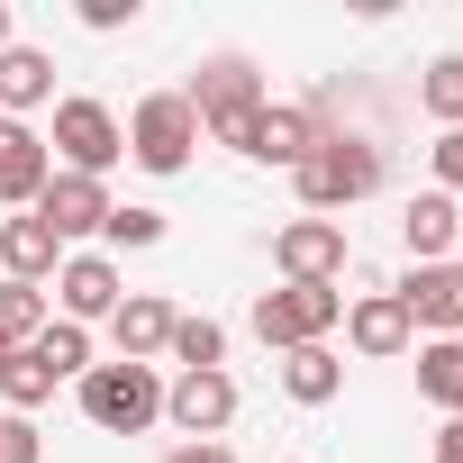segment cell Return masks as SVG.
<instances>
[{
  "label": "cell",
  "instance_id": "6da1fadb",
  "mask_svg": "<svg viewBox=\"0 0 463 463\" xmlns=\"http://www.w3.org/2000/svg\"><path fill=\"white\" fill-rule=\"evenodd\" d=\"M182 100L200 109V137H218V146L246 155V137H255V118H264V73H255V55H209Z\"/></svg>",
  "mask_w": 463,
  "mask_h": 463
},
{
  "label": "cell",
  "instance_id": "7a4b0ae2",
  "mask_svg": "<svg viewBox=\"0 0 463 463\" xmlns=\"http://www.w3.org/2000/svg\"><path fill=\"white\" fill-rule=\"evenodd\" d=\"M382 173H391V164H382V146H373V137H318V146H309V164H300L291 182H300V209H309V218H336V209L373 200V191H382Z\"/></svg>",
  "mask_w": 463,
  "mask_h": 463
},
{
  "label": "cell",
  "instance_id": "3957f363",
  "mask_svg": "<svg viewBox=\"0 0 463 463\" xmlns=\"http://www.w3.org/2000/svg\"><path fill=\"white\" fill-rule=\"evenodd\" d=\"M191 146H200V109H191L182 91H146V100L128 109V164H137V173L173 182V173H191Z\"/></svg>",
  "mask_w": 463,
  "mask_h": 463
},
{
  "label": "cell",
  "instance_id": "277c9868",
  "mask_svg": "<svg viewBox=\"0 0 463 463\" xmlns=\"http://www.w3.org/2000/svg\"><path fill=\"white\" fill-rule=\"evenodd\" d=\"M82 418L100 436H146L164 418V373L155 364H91L82 373Z\"/></svg>",
  "mask_w": 463,
  "mask_h": 463
},
{
  "label": "cell",
  "instance_id": "5b68a950",
  "mask_svg": "<svg viewBox=\"0 0 463 463\" xmlns=\"http://www.w3.org/2000/svg\"><path fill=\"white\" fill-rule=\"evenodd\" d=\"M336 327H345V291H336V282H282V291L255 300V336H264L273 354H291V345H327Z\"/></svg>",
  "mask_w": 463,
  "mask_h": 463
},
{
  "label": "cell",
  "instance_id": "8992f818",
  "mask_svg": "<svg viewBox=\"0 0 463 463\" xmlns=\"http://www.w3.org/2000/svg\"><path fill=\"white\" fill-rule=\"evenodd\" d=\"M55 173H91V182H109V164H128V128H118V109L109 100H55Z\"/></svg>",
  "mask_w": 463,
  "mask_h": 463
},
{
  "label": "cell",
  "instance_id": "52a82bcc",
  "mask_svg": "<svg viewBox=\"0 0 463 463\" xmlns=\"http://www.w3.org/2000/svg\"><path fill=\"white\" fill-rule=\"evenodd\" d=\"M164 418L182 427V445H218L237 427V382L227 373H173L164 382Z\"/></svg>",
  "mask_w": 463,
  "mask_h": 463
},
{
  "label": "cell",
  "instance_id": "ba28073f",
  "mask_svg": "<svg viewBox=\"0 0 463 463\" xmlns=\"http://www.w3.org/2000/svg\"><path fill=\"white\" fill-rule=\"evenodd\" d=\"M273 273H282V282H345V227H336V218H291V227H273Z\"/></svg>",
  "mask_w": 463,
  "mask_h": 463
},
{
  "label": "cell",
  "instance_id": "9c48e42d",
  "mask_svg": "<svg viewBox=\"0 0 463 463\" xmlns=\"http://www.w3.org/2000/svg\"><path fill=\"white\" fill-rule=\"evenodd\" d=\"M37 218L55 227V246H73V237H100V227H109V182H91V173H46V191H37Z\"/></svg>",
  "mask_w": 463,
  "mask_h": 463
},
{
  "label": "cell",
  "instance_id": "30bf717a",
  "mask_svg": "<svg viewBox=\"0 0 463 463\" xmlns=\"http://www.w3.org/2000/svg\"><path fill=\"white\" fill-rule=\"evenodd\" d=\"M345 345H354L364 364H391V354H409V345H418V327H409L400 291H364V300H345Z\"/></svg>",
  "mask_w": 463,
  "mask_h": 463
},
{
  "label": "cell",
  "instance_id": "8fae6325",
  "mask_svg": "<svg viewBox=\"0 0 463 463\" xmlns=\"http://www.w3.org/2000/svg\"><path fill=\"white\" fill-rule=\"evenodd\" d=\"M46 273H64V246H55V227H46L37 209L0 218V282H28V291H46Z\"/></svg>",
  "mask_w": 463,
  "mask_h": 463
},
{
  "label": "cell",
  "instance_id": "7c38bea8",
  "mask_svg": "<svg viewBox=\"0 0 463 463\" xmlns=\"http://www.w3.org/2000/svg\"><path fill=\"white\" fill-rule=\"evenodd\" d=\"M318 137H327V128H318L300 100H264V118H255V137H246V164H282V173H300Z\"/></svg>",
  "mask_w": 463,
  "mask_h": 463
},
{
  "label": "cell",
  "instance_id": "4fadbf2b",
  "mask_svg": "<svg viewBox=\"0 0 463 463\" xmlns=\"http://www.w3.org/2000/svg\"><path fill=\"white\" fill-rule=\"evenodd\" d=\"M118 300H128V282H118V264H109V255H64V273H55V309H64L73 327L109 318Z\"/></svg>",
  "mask_w": 463,
  "mask_h": 463
},
{
  "label": "cell",
  "instance_id": "5bb4252c",
  "mask_svg": "<svg viewBox=\"0 0 463 463\" xmlns=\"http://www.w3.org/2000/svg\"><path fill=\"white\" fill-rule=\"evenodd\" d=\"M173 318H182V309H173L164 291H128V300L109 309V345H118V364H155V354L173 345Z\"/></svg>",
  "mask_w": 463,
  "mask_h": 463
},
{
  "label": "cell",
  "instance_id": "9a60e30c",
  "mask_svg": "<svg viewBox=\"0 0 463 463\" xmlns=\"http://www.w3.org/2000/svg\"><path fill=\"white\" fill-rule=\"evenodd\" d=\"M400 309H409V327H427V336H463V264H418V273L400 282Z\"/></svg>",
  "mask_w": 463,
  "mask_h": 463
},
{
  "label": "cell",
  "instance_id": "2e32d148",
  "mask_svg": "<svg viewBox=\"0 0 463 463\" xmlns=\"http://www.w3.org/2000/svg\"><path fill=\"white\" fill-rule=\"evenodd\" d=\"M46 173H55V155H46V137H37L28 118H0V200H10V209H37V191H46Z\"/></svg>",
  "mask_w": 463,
  "mask_h": 463
},
{
  "label": "cell",
  "instance_id": "e0dca14e",
  "mask_svg": "<svg viewBox=\"0 0 463 463\" xmlns=\"http://www.w3.org/2000/svg\"><path fill=\"white\" fill-rule=\"evenodd\" d=\"M400 246H409L418 264H454V246H463V209H454V191H418V200L400 209Z\"/></svg>",
  "mask_w": 463,
  "mask_h": 463
},
{
  "label": "cell",
  "instance_id": "ac0fdd59",
  "mask_svg": "<svg viewBox=\"0 0 463 463\" xmlns=\"http://www.w3.org/2000/svg\"><path fill=\"white\" fill-rule=\"evenodd\" d=\"M46 100H55V64L37 46H10V55H0V118H28Z\"/></svg>",
  "mask_w": 463,
  "mask_h": 463
},
{
  "label": "cell",
  "instance_id": "d6986e66",
  "mask_svg": "<svg viewBox=\"0 0 463 463\" xmlns=\"http://www.w3.org/2000/svg\"><path fill=\"white\" fill-rule=\"evenodd\" d=\"M282 391H291L300 409H327V400L345 391V364H336V345H291V354H282Z\"/></svg>",
  "mask_w": 463,
  "mask_h": 463
},
{
  "label": "cell",
  "instance_id": "ffe728a7",
  "mask_svg": "<svg viewBox=\"0 0 463 463\" xmlns=\"http://www.w3.org/2000/svg\"><path fill=\"white\" fill-rule=\"evenodd\" d=\"M418 400H436L445 418H463V336H427L418 345Z\"/></svg>",
  "mask_w": 463,
  "mask_h": 463
},
{
  "label": "cell",
  "instance_id": "44dd1931",
  "mask_svg": "<svg viewBox=\"0 0 463 463\" xmlns=\"http://www.w3.org/2000/svg\"><path fill=\"white\" fill-rule=\"evenodd\" d=\"M46 318H55V300H46V291L0 282V345H10V354H19V345H37V336H46Z\"/></svg>",
  "mask_w": 463,
  "mask_h": 463
},
{
  "label": "cell",
  "instance_id": "7402d4cb",
  "mask_svg": "<svg viewBox=\"0 0 463 463\" xmlns=\"http://www.w3.org/2000/svg\"><path fill=\"white\" fill-rule=\"evenodd\" d=\"M182 373H227V327L218 318H173V345H164Z\"/></svg>",
  "mask_w": 463,
  "mask_h": 463
},
{
  "label": "cell",
  "instance_id": "603a6c76",
  "mask_svg": "<svg viewBox=\"0 0 463 463\" xmlns=\"http://www.w3.org/2000/svg\"><path fill=\"white\" fill-rule=\"evenodd\" d=\"M0 400H10V418H28V409H46V400H55V373L37 364V345H19L10 364H0Z\"/></svg>",
  "mask_w": 463,
  "mask_h": 463
},
{
  "label": "cell",
  "instance_id": "cb8c5ba5",
  "mask_svg": "<svg viewBox=\"0 0 463 463\" xmlns=\"http://www.w3.org/2000/svg\"><path fill=\"white\" fill-rule=\"evenodd\" d=\"M37 364H46L55 382H82V373H91V327H73V318H46V336H37Z\"/></svg>",
  "mask_w": 463,
  "mask_h": 463
},
{
  "label": "cell",
  "instance_id": "d4e9b609",
  "mask_svg": "<svg viewBox=\"0 0 463 463\" xmlns=\"http://www.w3.org/2000/svg\"><path fill=\"white\" fill-rule=\"evenodd\" d=\"M418 109H427L436 128H463V55H436V64L418 73Z\"/></svg>",
  "mask_w": 463,
  "mask_h": 463
},
{
  "label": "cell",
  "instance_id": "484cf974",
  "mask_svg": "<svg viewBox=\"0 0 463 463\" xmlns=\"http://www.w3.org/2000/svg\"><path fill=\"white\" fill-rule=\"evenodd\" d=\"M109 246H164V209H146V200H109V227H100Z\"/></svg>",
  "mask_w": 463,
  "mask_h": 463
},
{
  "label": "cell",
  "instance_id": "4316f807",
  "mask_svg": "<svg viewBox=\"0 0 463 463\" xmlns=\"http://www.w3.org/2000/svg\"><path fill=\"white\" fill-rule=\"evenodd\" d=\"M46 445H37V418H10L0 409V463H37Z\"/></svg>",
  "mask_w": 463,
  "mask_h": 463
},
{
  "label": "cell",
  "instance_id": "83f0119b",
  "mask_svg": "<svg viewBox=\"0 0 463 463\" xmlns=\"http://www.w3.org/2000/svg\"><path fill=\"white\" fill-rule=\"evenodd\" d=\"M427 164H436V191H463V128H445L427 146Z\"/></svg>",
  "mask_w": 463,
  "mask_h": 463
},
{
  "label": "cell",
  "instance_id": "f1b7e54d",
  "mask_svg": "<svg viewBox=\"0 0 463 463\" xmlns=\"http://www.w3.org/2000/svg\"><path fill=\"white\" fill-rule=\"evenodd\" d=\"M82 28H137V0H82Z\"/></svg>",
  "mask_w": 463,
  "mask_h": 463
},
{
  "label": "cell",
  "instance_id": "f546056e",
  "mask_svg": "<svg viewBox=\"0 0 463 463\" xmlns=\"http://www.w3.org/2000/svg\"><path fill=\"white\" fill-rule=\"evenodd\" d=\"M164 463H237V454H227V445H173Z\"/></svg>",
  "mask_w": 463,
  "mask_h": 463
},
{
  "label": "cell",
  "instance_id": "4dcf8cb0",
  "mask_svg": "<svg viewBox=\"0 0 463 463\" xmlns=\"http://www.w3.org/2000/svg\"><path fill=\"white\" fill-rule=\"evenodd\" d=\"M436 463H463V418H445V427H436Z\"/></svg>",
  "mask_w": 463,
  "mask_h": 463
},
{
  "label": "cell",
  "instance_id": "1f68e13d",
  "mask_svg": "<svg viewBox=\"0 0 463 463\" xmlns=\"http://www.w3.org/2000/svg\"><path fill=\"white\" fill-rule=\"evenodd\" d=\"M10 46H19V37H10V0H0V55H10Z\"/></svg>",
  "mask_w": 463,
  "mask_h": 463
},
{
  "label": "cell",
  "instance_id": "d6a6232c",
  "mask_svg": "<svg viewBox=\"0 0 463 463\" xmlns=\"http://www.w3.org/2000/svg\"><path fill=\"white\" fill-rule=\"evenodd\" d=\"M0 364H10V345H0Z\"/></svg>",
  "mask_w": 463,
  "mask_h": 463
}]
</instances>
